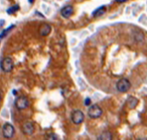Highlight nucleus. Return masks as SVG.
Returning a JSON list of instances; mask_svg holds the SVG:
<instances>
[{
  "label": "nucleus",
  "mask_w": 147,
  "mask_h": 140,
  "mask_svg": "<svg viewBox=\"0 0 147 140\" xmlns=\"http://www.w3.org/2000/svg\"><path fill=\"white\" fill-rule=\"evenodd\" d=\"M71 118H72V121L75 124H81L84 121V119H85V115L80 109H76V111H73Z\"/></svg>",
  "instance_id": "obj_6"
},
{
  "label": "nucleus",
  "mask_w": 147,
  "mask_h": 140,
  "mask_svg": "<svg viewBox=\"0 0 147 140\" xmlns=\"http://www.w3.org/2000/svg\"><path fill=\"white\" fill-rule=\"evenodd\" d=\"M88 115L90 118L96 119V118H98L101 117V115H102V109H101V107L98 105H92L88 109Z\"/></svg>",
  "instance_id": "obj_2"
},
{
  "label": "nucleus",
  "mask_w": 147,
  "mask_h": 140,
  "mask_svg": "<svg viewBox=\"0 0 147 140\" xmlns=\"http://www.w3.org/2000/svg\"><path fill=\"white\" fill-rule=\"evenodd\" d=\"M50 33H51V26L48 25V24H44V25L40 28V35L41 36H48Z\"/></svg>",
  "instance_id": "obj_9"
},
{
  "label": "nucleus",
  "mask_w": 147,
  "mask_h": 140,
  "mask_svg": "<svg viewBox=\"0 0 147 140\" xmlns=\"http://www.w3.org/2000/svg\"><path fill=\"white\" fill-rule=\"evenodd\" d=\"M0 101H1V94H0Z\"/></svg>",
  "instance_id": "obj_18"
},
{
  "label": "nucleus",
  "mask_w": 147,
  "mask_h": 140,
  "mask_svg": "<svg viewBox=\"0 0 147 140\" xmlns=\"http://www.w3.org/2000/svg\"><path fill=\"white\" fill-rule=\"evenodd\" d=\"M127 0H115V2H117V3H123V2H126Z\"/></svg>",
  "instance_id": "obj_16"
},
{
  "label": "nucleus",
  "mask_w": 147,
  "mask_h": 140,
  "mask_svg": "<svg viewBox=\"0 0 147 140\" xmlns=\"http://www.w3.org/2000/svg\"><path fill=\"white\" fill-rule=\"evenodd\" d=\"M98 140H110L112 139V134L109 131H105L98 137Z\"/></svg>",
  "instance_id": "obj_12"
},
{
  "label": "nucleus",
  "mask_w": 147,
  "mask_h": 140,
  "mask_svg": "<svg viewBox=\"0 0 147 140\" xmlns=\"http://www.w3.org/2000/svg\"><path fill=\"white\" fill-rule=\"evenodd\" d=\"M28 1H29V3H33V2L35 1V0H28Z\"/></svg>",
  "instance_id": "obj_17"
},
{
  "label": "nucleus",
  "mask_w": 147,
  "mask_h": 140,
  "mask_svg": "<svg viewBox=\"0 0 147 140\" xmlns=\"http://www.w3.org/2000/svg\"><path fill=\"white\" fill-rule=\"evenodd\" d=\"M74 14V8L71 5H67L61 10V15L64 18H70L71 16Z\"/></svg>",
  "instance_id": "obj_8"
},
{
  "label": "nucleus",
  "mask_w": 147,
  "mask_h": 140,
  "mask_svg": "<svg viewBox=\"0 0 147 140\" xmlns=\"http://www.w3.org/2000/svg\"><path fill=\"white\" fill-rule=\"evenodd\" d=\"M2 133H3L4 138L11 139L12 137L14 136V133H15L14 126H13L11 123H9V122H6L3 125V127H2Z\"/></svg>",
  "instance_id": "obj_4"
},
{
  "label": "nucleus",
  "mask_w": 147,
  "mask_h": 140,
  "mask_svg": "<svg viewBox=\"0 0 147 140\" xmlns=\"http://www.w3.org/2000/svg\"><path fill=\"white\" fill-rule=\"evenodd\" d=\"M34 130H35V127H34V124L32 121H27L23 124L22 126V131L25 133L26 135H31L34 133Z\"/></svg>",
  "instance_id": "obj_7"
},
{
  "label": "nucleus",
  "mask_w": 147,
  "mask_h": 140,
  "mask_svg": "<svg viewBox=\"0 0 147 140\" xmlns=\"http://www.w3.org/2000/svg\"><path fill=\"white\" fill-rule=\"evenodd\" d=\"M14 27H15L14 25H11V26H10L9 28H7V29H6V30H4V31L2 32L1 34H0V38H4V36H6V34H7V33H9V32L11 31V30H12V29H13V28H14Z\"/></svg>",
  "instance_id": "obj_14"
},
{
  "label": "nucleus",
  "mask_w": 147,
  "mask_h": 140,
  "mask_svg": "<svg viewBox=\"0 0 147 140\" xmlns=\"http://www.w3.org/2000/svg\"><path fill=\"white\" fill-rule=\"evenodd\" d=\"M138 104V100L134 97H129L128 100H127V105L130 109H134V107L137 105Z\"/></svg>",
  "instance_id": "obj_11"
},
{
  "label": "nucleus",
  "mask_w": 147,
  "mask_h": 140,
  "mask_svg": "<svg viewBox=\"0 0 147 140\" xmlns=\"http://www.w3.org/2000/svg\"><path fill=\"white\" fill-rule=\"evenodd\" d=\"M29 105H30L29 100L24 96L19 97V98H17L16 101H15V107H16L19 111H23V109H28Z\"/></svg>",
  "instance_id": "obj_5"
},
{
  "label": "nucleus",
  "mask_w": 147,
  "mask_h": 140,
  "mask_svg": "<svg viewBox=\"0 0 147 140\" xmlns=\"http://www.w3.org/2000/svg\"><path fill=\"white\" fill-rule=\"evenodd\" d=\"M85 105H90V99H88V98H86V99Z\"/></svg>",
  "instance_id": "obj_15"
},
{
  "label": "nucleus",
  "mask_w": 147,
  "mask_h": 140,
  "mask_svg": "<svg viewBox=\"0 0 147 140\" xmlns=\"http://www.w3.org/2000/svg\"><path fill=\"white\" fill-rule=\"evenodd\" d=\"M0 67H1L3 72H5V73L11 72L13 70V67H14V62H13L11 57H4V58L1 60Z\"/></svg>",
  "instance_id": "obj_1"
},
{
  "label": "nucleus",
  "mask_w": 147,
  "mask_h": 140,
  "mask_svg": "<svg viewBox=\"0 0 147 140\" xmlns=\"http://www.w3.org/2000/svg\"><path fill=\"white\" fill-rule=\"evenodd\" d=\"M131 87V83L129 82L128 79L126 78H122L120 80H118V82L116 83V89L118 92L120 93H126Z\"/></svg>",
  "instance_id": "obj_3"
},
{
  "label": "nucleus",
  "mask_w": 147,
  "mask_h": 140,
  "mask_svg": "<svg viewBox=\"0 0 147 140\" xmlns=\"http://www.w3.org/2000/svg\"><path fill=\"white\" fill-rule=\"evenodd\" d=\"M105 11H107V7H105V6H100V7L98 8V9H96L94 12H92V17L98 18V17L102 16V15L105 13Z\"/></svg>",
  "instance_id": "obj_10"
},
{
  "label": "nucleus",
  "mask_w": 147,
  "mask_h": 140,
  "mask_svg": "<svg viewBox=\"0 0 147 140\" xmlns=\"http://www.w3.org/2000/svg\"><path fill=\"white\" fill-rule=\"evenodd\" d=\"M17 10H19V6L18 5H14V6H12V7L8 8V9H7V14L12 15L13 13H15Z\"/></svg>",
  "instance_id": "obj_13"
}]
</instances>
